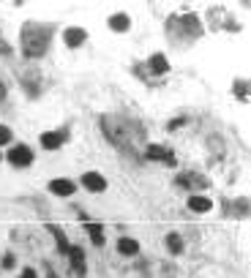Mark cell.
<instances>
[{
  "instance_id": "6da1fadb",
  "label": "cell",
  "mask_w": 251,
  "mask_h": 278,
  "mask_svg": "<svg viewBox=\"0 0 251 278\" xmlns=\"http://www.w3.org/2000/svg\"><path fill=\"white\" fill-rule=\"evenodd\" d=\"M49 46V28L46 25H28L22 33V49L28 58H41Z\"/></svg>"
},
{
  "instance_id": "7a4b0ae2",
  "label": "cell",
  "mask_w": 251,
  "mask_h": 278,
  "mask_svg": "<svg viewBox=\"0 0 251 278\" xmlns=\"http://www.w3.org/2000/svg\"><path fill=\"white\" fill-rule=\"evenodd\" d=\"M9 164L14 166H28V164H33V150H30L28 145H14L9 150Z\"/></svg>"
},
{
  "instance_id": "3957f363",
  "label": "cell",
  "mask_w": 251,
  "mask_h": 278,
  "mask_svg": "<svg viewBox=\"0 0 251 278\" xmlns=\"http://www.w3.org/2000/svg\"><path fill=\"white\" fill-rule=\"evenodd\" d=\"M66 139H68V134H66V131H46V134H41V145H44L46 150L60 147Z\"/></svg>"
},
{
  "instance_id": "277c9868",
  "label": "cell",
  "mask_w": 251,
  "mask_h": 278,
  "mask_svg": "<svg viewBox=\"0 0 251 278\" xmlns=\"http://www.w3.org/2000/svg\"><path fill=\"white\" fill-rule=\"evenodd\" d=\"M82 186L88 188V191H104V188H107V180L101 178L98 172H88V174H82Z\"/></svg>"
},
{
  "instance_id": "5b68a950",
  "label": "cell",
  "mask_w": 251,
  "mask_h": 278,
  "mask_svg": "<svg viewBox=\"0 0 251 278\" xmlns=\"http://www.w3.org/2000/svg\"><path fill=\"white\" fill-rule=\"evenodd\" d=\"M49 191L52 194H60V196H71L77 191V186H74L71 180H66V178H58V180L49 183Z\"/></svg>"
},
{
  "instance_id": "8992f818",
  "label": "cell",
  "mask_w": 251,
  "mask_h": 278,
  "mask_svg": "<svg viewBox=\"0 0 251 278\" xmlns=\"http://www.w3.org/2000/svg\"><path fill=\"white\" fill-rule=\"evenodd\" d=\"M147 158H156V161H167L169 166L175 164V156H172L167 147H159V145H150V147H147Z\"/></svg>"
},
{
  "instance_id": "52a82bcc",
  "label": "cell",
  "mask_w": 251,
  "mask_h": 278,
  "mask_svg": "<svg viewBox=\"0 0 251 278\" xmlns=\"http://www.w3.org/2000/svg\"><path fill=\"white\" fill-rule=\"evenodd\" d=\"M63 38H66L68 46H80V44H85V30L82 28H68Z\"/></svg>"
},
{
  "instance_id": "ba28073f",
  "label": "cell",
  "mask_w": 251,
  "mask_h": 278,
  "mask_svg": "<svg viewBox=\"0 0 251 278\" xmlns=\"http://www.w3.org/2000/svg\"><path fill=\"white\" fill-rule=\"evenodd\" d=\"M117 251L126 254V257H134V254L139 251V243L131 240V237H120V240H117Z\"/></svg>"
},
{
  "instance_id": "9c48e42d",
  "label": "cell",
  "mask_w": 251,
  "mask_h": 278,
  "mask_svg": "<svg viewBox=\"0 0 251 278\" xmlns=\"http://www.w3.org/2000/svg\"><path fill=\"white\" fill-rule=\"evenodd\" d=\"M188 208L194 213H208L213 205H210V199H205V196H191V199H188Z\"/></svg>"
},
{
  "instance_id": "30bf717a",
  "label": "cell",
  "mask_w": 251,
  "mask_h": 278,
  "mask_svg": "<svg viewBox=\"0 0 251 278\" xmlns=\"http://www.w3.org/2000/svg\"><path fill=\"white\" fill-rule=\"evenodd\" d=\"M178 183H180V186H186V183H194L191 188H205V186H208L205 178H199V174H191V172H188V174H180Z\"/></svg>"
},
{
  "instance_id": "8fae6325",
  "label": "cell",
  "mask_w": 251,
  "mask_h": 278,
  "mask_svg": "<svg viewBox=\"0 0 251 278\" xmlns=\"http://www.w3.org/2000/svg\"><path fill=\"white\" fill-rule=\"evenodd\" d=\"M150 68L156 71V74H167V71H169V63H167V58H164V55H153V58H150Z\"/></svg>"
},
{
  "instance_id": "7c38bea8",
  "label": "cell",
  "mask_w": 251,
  "mask_h": 278,
  "mask_svg": "<svg viewBox=\"0 0 251 278\" xmlns=\"http://www.w3.org/2000/svg\"><path fill=\"white\" fill-rule=\"evenodd\" d=\"M129 17H126V14H115V17H109V28L112 30H129Z\"/></svg>"
},
{
  "instance_id": "4fadbf2b",
  "label": "cell",
  "mask_w": 251,
  "mask_h": 278,
  "mask_svg": "<svg viewBox=\"0 0 251 278\" xmlns=\"http://www.w3.org/2000/svg\"><path fill=\"white\" fill-rule=\"evenodd\" d=\"M52 229V235H55V240H58V248H60V254H68V240H66V235H63V229L60 226H49Z\"/></svg>"
},
{
  "instance_id": "5bb4252c",
  "label": "cell",
  "mask_w": 251,
  "mask_h": 278,
  "mask_svg": "<svg viewBox=\"0 0 251 278\" xmlns=\"http://www.w3.org/2000/svg\"><path fill=\"white\" fill-rule=\"evenodd\" d=\"M68 257H71V265L80 270H85V254H82V248H68Z\"/></svg>"
},
{
  "instance_id": "9a60e30c",
  "label": "cell",
  "mask_w": 251,
  "mask_h": 278,
  "mask_svg": "<svg viewBox=\"0 0 251 278\" xmlns=\"http://www.w3.org/2000/svg\"><path fill=\"white\" fill-rule=\"evenodd\" d=\"M88 232H90V240L96 243V245L104 243V235H101V226L98 224H88Z\"/></svg>"
},
{
  "instance_id": "2e32d148",
  "label": "cell",
  "mask_w": 251,
  "mask_h": 278,
  "mask_svg": "<svg viewBox=\"0 0 251 278\" xmlns=\"http://www.w3.org/2000/svg\"><path fill=\"white\" fill-rule=\"evenodd\" d=\"M167 243H169V251H172V254H180V251H183V240H180L178 235H169Z\"/></svg>"
},
{
  "instance_id": "e0dca14e",
  "label": "cell",
  "mask_w": 251,
  "mask_h": 278,
  "mask_svg": "<svg viewBox=\"0 0 251 278\" xmlns=\"http://www.w3.org/2000/svg\"><path fill=\"white\" fill-rule=\"evenodd\" d=\"M9 142H11V131L6 125H0V145H9Z\"/></svg>"
},
{
  "instance_id": "ac0fdd59",
  "label": "cell",
  "mask_w": 251,
  "mask_h": 278,
  "mask_svg": "<svg viewBox=\"0 0 251 278\" xmlns=\"http://www.w3.org/2000/svg\"><path fill=\"white\" fill-rule=\"evenodd\" d=\"M3 267H14V257L9 254V257H3Z\"/></svg>"
},
{
  "instance_id": "d6986e66",
  "label": "cell",
  "mask_w": 251,
  "mask_h": 278,
  "mask_svg": "<svg viewBox=\"0 0 251 278\" xmlns=\"http://www.w3.org/2000/svg\"><path fill=\"white\" fill-rule=\"evenodd\" d=\"M19 278H36V273L28 267V270H22V275H19Z\"/></svg>"
},
{
  "instance_id": "ffe728a7",
  "label": "cell",
  "mask_w": 251,
  "mask_h": 278,
  "mask_svg": "<svg viewBox=\"0 0 251 278\" xmlns=\"http://www.w3.org/2000/svg\"><path fill=\"white\" fill-rule=\"evenodd\" d=\"M0 52H3V55H9V44H3V41H0Z\"/></svg>"
},
{
  "instance_id": "44dd1931",
  "label": "cell",
  "mask_w": 251,
  "mask_h": 278,
  "mask_svg": "<svg viewBox=\"0 0 251 278\" xmlns=\"http://www.w3.org/2000/svg\"><path fill=\"white\" fill-rule=\"evenodd\" d=\"M6 98V87H3V82H0V101Z\"/></svg>"
}]
</instances>
